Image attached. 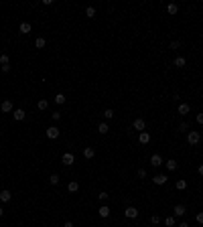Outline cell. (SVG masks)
<instances>
[{"label":"cell","mask_w":203,"mask_h":227,"mask_svg":"<svg viewBox=\"0 0 203 227\" xmlns=\"http://www.w3.org/2000/svg\"><path fill=\"white\" fill-rule=\"evenodd\" d=\"M199 140H201V134H199L197 130H191L189 136H187V142H189L191 146H195V144H199Z\"/></svg>","instance_id":"1"},{"label":"cell","mask_w":203,"mask_h":227,"mask_svg":"<svg viewBox=\"0 0 203 227\" xmlns=\"http://www.w3.org/2000/svg\"><path fill=\"white\" fill-rule=\"evenodd\" d=\"M61 134V130L57 128V126H51V128H47V138H51V140H57Z\"/></svg>","instance_id":"2"},{"label":"cell","mask_w":203,"mask_h":227,"mask_svg":"<svg viewBox=\"0 0 203 227\" xmlns=\"http://www.w3.org/2000/svg\"><path fill=\"white\" fill-rule=\"evenodd\" d=\"M61 162H63V164H65V166H71V164H73V162H75V156H73V154H71V152H65V154H63V156H61Z\"/></svg>","instance_id":"3"},{"label":"cell","mask_w":203,"mask_h":227,"mask_svg":"<svg viewBox=\"0 0 203 227\" xmlns=\"http://www.w3.org/2000/svg\"><path fill=\"white\" fill-rule=\"evenodd\" d=\"M132 128H134V130H138V132H144V128H146V122H144L142 118H138V120H134Z\"/></svg>","instance_id":"4"},{"label":"cell","mask_w":203,"mask_h":227,"mask_svg":"<svg viewBox=\"0 0 203 227\" xmlns=\"http://www.w3.org/2000/svg\"><path fill=\"white\" fill-rule=\"evenodd\" d=\"M124 215L128 217V219H136V217H138V209H136V207H126Z\"/></svg>","instance_id":"5"},{"label":"cell","mask_w":203,"mask_h":227,"mask_svg":"<svg viewBox=\"0 0 203 227\" xmlns=\"http://www.w3.org/2000/svg\"><path fill=\"white\" fill-rule=\"evenodd\" d=\"M98 213H100L102 219H106V217H110V213H112V209L108 207V205H102L100 209H98Z\"/></svg>","instance_id":"6"},{"label":"cell","mask_w":203,"mask_h":227,"mask_svg":"<svg viewBox=\"0 0 203 227\" xmlns=\"http://www.w3.org/2000/svg\"><path fill=\"white\" fill-rule=\"evenodd\" d=\"M173 213H175V217H183L185 213H187V209H185V205H175Z\"/></svg>","instance_id":"7"},{"label":"cell","mask_w":203,"mask_h":227,"mask_svg":"<svg viewBox=\"0 0 203 227\" xmlns=\"http://www.w3.org/2000/svg\"><path fill=\"white\" fill-rule=\"evenodd\" d=\"M10 199H12V193H10V191H6V189H4V191H0V201H2V203H8Z\"/></svg>","instance_id":"8"},{"label":"cell","mask_w":203,"mask_h":227,"mask_svg":"<svg viewBox=\"0 0 203 227\" xmlns=\"http://www.w3.org/2000/svg\"><path fill=\"white\" fill-rule=\"evenodd\" d=\"M93 156H96V150H93L91 146H85V148H83V158L90 160V158H93Z\"/></svg>","instance_id":"9"},{"label":"cell","mask_w":203,"mask_h":227,"mask_svg":"<svg viewBox=\"0 0 203 227\" xmlns=\"http://www.w3.org/2000/svg\"><path fill=\"white\" fill-rule=\"evenodd\" d=\"M152 181H154V185H158V187H160V185H165V182L169 181V179H167V174H163V172H160V174H157Z\"/></svg>","instance_id":"10"},{"label":"cell","mask_w":203,"mask_h":227,"mask_svg":"<svg viewBox=\"0 0 203 227\" xmlns=\"http://www.w3.org/2000/svg\"><path fill=\"white\" fill-rule=\"evenodd\" d=\"M150 164H152L154 168H157V166H160V164H163V158H160V154H152V156H150Z\"/></svg>","instance_id":"11"},{"label":"cell","mask_w":203,"mask_h":227,"mask_svg":"<svg viewBox=\"0 0 203 227\" xmlns=\"http://www.w3.org/2000/svg\"><path fill=\"white\" fill-rule=\"evenodd\" d=\"M167 12H169L171 16H175V14L179 12V6H177L175 2H171V4H167Z\"/></svg>","instance_id":"12"},{"label":"cell","mask_w":203,"mask_h":227,"mask_svg":"<svg viewBox=\"0 0 203 227\" xmlns=\"http://www.w3.org/2000/svg\"><path fill=\"white\" fill-rule=\"evenodd\" d=\"M0 110H2V112H4V114L12 112V103L8 102V100H6V102H2V103H0Z\"/></svg>","instance_id":"13"},{"label":"cell","mask_w":203,"mask_h":227,"mask_svg":"<svg viewBox=\"0 0 203 227\" xmlns=\"http://www.w3.org/2000/svg\"><path fill=\"white\" fill-rule=\"evenodd\" d=\"M138 140H140V144H148V142H150V134H148V132H140Z\"/></svg>","instance_id":"14"},{"label":"cell","mask_w":203,"mask_h":227,"mask_svg":"<svg viewBox=\"0 0 203 227\" xmlns=\"http://www.w3.org/2000/svg\"><path fill=\"white\" fill-rule=\"evenodd\" d=\"M31 29H33L31 23H21V29H18V31H21L23 34H29V33H31Z\"/></svg>","instance_id":"15"},{"label":"cell","mask_w":203,"mask_h":227,"mask_svg":"<svg viewBox=\"0 0 203 227\" xmlns=\"http://www.w3.org/2000/svg\"><path fill=\"white\" fill-rule=\"evenodd\" d=\"M77 189H79V182L77 181H71L67 185V191H69V193H77Z\"/></svg>","instance_id":"16"},{"label":"cell","mask_w":203,"mask_h":227,"mask_svg":"<svg viewBox=\"0 0 203 227\" xmlns=\"http://www.w3.org/2000/svg\"><path fill=\"white\" fill-rule=\"evenodd\" d=\"M189 110H191V108H189V103H179V114H181V116H187V114H189Z\"/></svg>","instance_id":"17"},{"label":"cell","mask_w":203,"mask_h":227,"mask_svg":"<svg viewBox=\"0 0 203 227\" xmlns=\"http://www.w3.org/2000/svg\"><path fill=\"white\" fill-rule=\"evenodd\" d=\"M98 132H100V134H108V132H110V126L106 124V122H100V126H98Z\"/></svg>","instance_id":"18"},{"label":"cell","mask_w":203,"mask_h":227,"mask_svg":"<svg viewBox=\"0 0 203 227\" xmlns=\"http://www.w3.org/2000/svg\"><path fill=\"white\" fill-rule=\"evenodd\" d=\"M185 65H187V61H185V57H177V59H175V67L183 69Z\"/></svg>","instance_id":"19"},{"label":"cell","mask_w":203,"mask_h":227,"mask_svg":"<svg viewBox=\"0 0 203 227\" xmlns=\"http://www.w3.org/2000/svg\"><path fill=\"white\" fill-rule=\"evenodd\" d=\"M12 116H14V120H18V122H21V120H24V116H26V114H24V110H14V114H12Z\"/></svg>","instance_id":"20"},{"label":"cell","mask_w":203,"mask_h":227,"mask_svg":"<svg viewBox=\"0 0 203 227\" xmlns=\"http://www.w3.org/2000/svg\"><path fill=\"white\" fill-rule=\"evenodd\" d=\"M175 187H177V191H185V189H187V181H185V179H179Z\"/></svg>","instance_id":"21"},{"label":"cell","mask_w":203,"mask_h":227,"mask_svg":"<svg viewBox=\"0 0 203 227\" xmlns=\"http://www.w3.org/2000/svg\"><path fill=\"white\" fill-rule=\"evenodd\" d=\"M37 108L43 112V110H47V108H49V102H47V100H39V102H37Z\"/></svg>","instance_id":"22"},{"label":"cell","mask_w":203,"mask_h":227,"mask_svg":"<svg viewBox=\"0 0 203 227\" xmlns=\"http://www.w3.org/2000/svg\"><path fill=\"white\" fill-rule=\"evenodd\" d=\"M114 116H116V114H114V110H112V108H108V110L104 112V118H106V120H112Z\"/></svg>","instance_id":"23"},{"label":"cell","mask_w":203,"mask_h":227,"mask_svg":"<svg viewBox=\"0 0 203 227\" xmlns=\"http://www.w3.org/2000/svg\"><path fill=\"white\" fill-rule=\"evenodd\" d=\"M177 166H179L177 160H167V168L169 170H177Z\"/></svg>","instance_id":"24"},{"label":"cell","mask_w":203,"mask_h":227,"mask_svg":"<svg viewBox=\"0 0 203 227\" xmlns=\"http://www.w3.org/2000/svg\"><path fill=\"white\" fill-rule=\"evenodd\" d=\"M85 14H88V18H93V16H96V8H93V6H88V8H85Z\"/></svg>","instance_id":"25"},{"label":"cell","mask_w":203,"mask_h":227,"mask_svg":"<svg viewBox=\"0 0 203 227\" xmlns=\"http://www.w3.org/2000/svg\"><path fill=\"white\" fill-rule=\"evenodd\" d=\"M65 100H67V97H65V93H57V95H55V102L57 103H65Z\"/></svg>","instance_id":"26"},{"label":"cell","mask_w":203,"mask_h":227,"mask_svg":"<svg viewBox=\"0 0 203 227\" xmlns=\"http://www.w3.org/2000/svg\"><path fill=\"white\" fill-rule=\"evenodd\" d=\"M8 61H10V59H8V55H6V53H2V55H0V65H8Z\"/></svg>","instance_id":"27"},{"label":"cell","mask_w":203,"mask_h":227,"mask_svg":"<svg viewBox=\"0 0 203 227\" xmlns=\"http://www.w3.org/2000/svg\"><path fill=\"white\" fill-rule=\"evenodd\" d=\"M35 47H37V49H43V47H45V39H41V37H39V39L35 41Z\"/></svg>","instance_id":"28"},{"label":"cell","mask_w":203,"mask_h":227,"mask_svg":"<svg viewBox=\"0 0 203 227\" xmlns=\"http://www.w3.org/2000/svg\"><path fill=\"white\" fill-rule=\"evenodd\" d=\"M165 225H169V227H173V225H175V217H167V219H165Z\"/></svg>","instance_id":"29"},{"label":"cell","mask_w":203,"mask_h":227,"mask_svg":"<svg viewBox=\"0 0 203 227\" xmlns=\"http://www.w3.org/2000/svg\"><path fill=\"white\" fill-rule=\"evenodd\" d=\"M195 221H197L199 225H203V211H199V213L195 215Z\"/></svg>","instance_id":"30"},{"label":"cell","mask_w":203,"mask_h":227,"mask_svg":"<svg viewBox=\"0 0 203 227\" xmlns=\"http://www.w3.org/2000/svg\"><path fill=\"white\" fill-rule=\"evenodd\" d=\"M49 182H51V185H57V182H59V174H51Z\"/></svg>","instance_id":"31"},{"label":"cell","mask_w":203,"mask_h":227,"mask_svg":"<svg viewBox=\"0 0 203 227\" xmlns=\"http://www.w3.org/2000/svg\"><path fill=\"white\" fill-rule=\"evenodd\" d=\"M108 197H110V195L106 193V191H102V193L98 195V199H100V201H106V199H108Z\"/></svg>","instance_id":"32"},{"label":"cell","mask_w":203,"mask_h":227,"mask_svg":"<svg viewBox=\"0 0 203 227\" xmlns=\"http://www.w3.org/2000/svg\"><path fill=\"white\" fill-rule=\"evenodd\" d=\"M158 221H160V217H158V215H152V217H150V223H152V225H157Z\"/></svg>","instance_id":"33"},{"label":"cell","mask_w":203,"mask_h":227,"mask_svg":"<svg viewBox=\"0 0 203 227\" xmlns=\"http://www.w3.org/2000/svg\"><path fill=\"white\" fill-rule=\"evenodd\" d=\"M181 47V41H173V43H171V49H179Z\"/></svg>","instance_id":"34"},{"label":"cell","mask_w":203,"mask_h":227,"mask_svg":"<svg viewBox=\"0 0 203 227\" xmlns=\"http://www.w3.org/2000/svg\"><path fill=\"white\" fill-rule=\"evenodd\" d=\"M195 120H197V124H199V126H203V114H197Z\"/></svg>","instance_id":"35"},{"label":"cell","mask_w":203,"mask_h":227,"mask_svg":"<svg viewBox=\"0 0 203 227\" xmlns=\"http://www.w3.org/2000/svg\"><path fill=\"white\" fill-rule=\"evenodd\" d=\"M138 176H140V179H146V170L140 168V170H138Z\"/></svg>","instance_id":"36"},{"label":"cell","mask_w":203,"mask_h":227,"mask_svg":"<svg viewBox=\"0 0 203 227\" xmlns=\"http://www.w3.org/2000/svg\"><path fill=\"white\" fill-rule=\"evenodd\" d=\"M0 67H2V73H8L10 71V65H0Z\"/></svg>","instance_id":"37"},{"label":"cell","mask_w":203,"mask_h":227,"mask_svg":"<svg viewBox=\"0 0 203 227\" xmlns=\"http://www.w3.org/2000/svg\"><path fill=\"white\" fill-rule=\"evenodd\" d=\"M179 130H189V124H187V122H183V124L179 126Z\"/></svg>","instance_id":"38"},{"label":"cell","mask_w":203,"mask_h":227,"mask_svg":"<svg viewBox=\"0 0 203 227\" xmlns=\"http://www.w3.org/2000/svg\"><path fill=\"white\" fill-rule=\"evenodd\" d=\"M51 116H53V120H59V118H61V112H53Z\"/></svg>","instance_id":"39"},{"label":"cell","mask_w":203,"mask_h":227,"mask_svg":"<svg viewBox=\"0 0 203 227\" xmlns=\"http://www.w3.org/2000/svg\"><path fill=\"white\" fill-rule=\"evenodd\" d=\"M63 227H73V223H71V221H65V225Z\"/></svg>","instance_id":"40"},{"label":"cell","mask_w":203,"mask_h":227,"mask_svg":"<svg viewBox=\"0 0 203 227\" xmlns=\"http://www.w3.org/2000/svg\"><path fill=\"white\" fill-rule=\"evenodd\" d=\"M199 174L203 176V164H199Z\"/></svg>","instance_id":"41"},{"label":"cell","mask_w":203,"mask_h":227,"mask_svg":"<svg viewBox=\"0 0 203 227\" xmlns=\"http://www.w3.org/2000/svg\"><path fill=\"white\" fill-rule=\"evenodd\" d=\"M179 227H189V223H185V221H183V223H181Z\"/></svg>","instance_id":"42"},{"label":"cell","mask_w":203,"mask_h":227,"mask_svg":"<svg viewBox=\"0 0 203 227\" xmlns=\"http://www.w3.org/2000/svg\"><path fill=\"white\" fill-rule=\"evenodd\" d=\"M2 215H4V209H2V207H0V217H2Z\"/></svg>","instance_id":"43"},{"label":"cell","mask_w":203,"mask_h":227,"mask_svg":"<svg viewBox=\"0 0 203 227\" xmlns=\"http://www.w3.org/2000/svg\"><path fill=\"white\" fill-rule=\"evenodd\" d=\"M124 227H128V225H124Z\"/></svg>","instance_id":"44"}]
</instances>
